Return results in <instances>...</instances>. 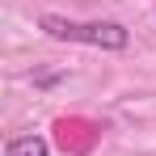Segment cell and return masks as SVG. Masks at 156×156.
<instances>
[{
  "instance_id": "cell-1",
  "label": "cell",
  "mask_w": 156,
  "mask_h": 156,
  "mask_svg": "<svg viewBox=\"0 0 156 156\" xmlns=\"http://www.w3.org/2000/svg\"><path fill=\"white\" fill-rule=\"evenodd\" d=\"M38 26L59 42H84V47H101V51H122L131 42L127 26H118V21H68L59 13H47Z\"/></svg>"
},
{
  "instance_id": "cell-2",
  "label": "cell",
  "mask_w": 156,
  "mask_h": 156,
  "mask_svg": "<svg viewBox=\"0 0 156 156\" xmlns=\"http://www.w3.org/2000/svg\"><path fill=\"white\" fill-rule=\"evenodd\" d=\"M9 156H51V152H47V139H38V135H21V139L9 144Z\"/></svg>"
}]
</instances>
